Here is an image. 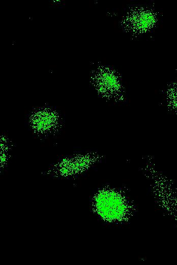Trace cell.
I'll list each match as a JSON object with an SVG mask.
<instances>
[{
  "instance_id": "1",
  "label": "cell",
  "mask_w": 177,
  "mask_h": 265,
  "mask_svg": "<svg viewBox=\"0 0 177 265\" xmlns=\"http://www.w3.org/2000/svg\"><path fill=\"white\" fill-rule=\"evenodd\" d=\"M52 118L51 119L50 117H36L31 121L29 125L31 128L37 134H49L57 126L56 121Z\"/></svg>"
}]
</instances>
